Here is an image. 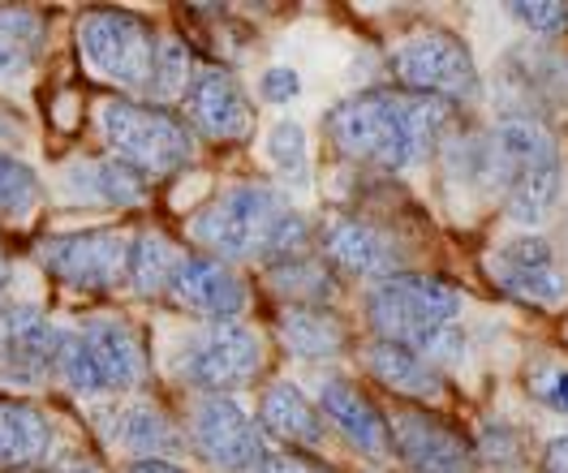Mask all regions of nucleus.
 Segmentation results:
<instances>
[{
  "label": "nucleus",
  "mask_w": 568,
  "mask_h": 473,
  "mask_svg": "<svg viewBox=\"0 0 568 473\" xmlns=\"http://www.w3.org/2000/svg\"><path fill=\"white\" fill-rule=\"evenodd\" d=\"M392 78L423 100L439 104H465L478 95V65L465 48V39L448 31H423V35L405 39L392 52Z\"/></svg>",
  "instance_id": "nucleus-7"
},
{
  "label": "nucleus",
  "mask_w": 568,
  "mask_h": 473,
  "mask_svg": "<svg viewBox=\"0 0 568 473\" xmlns=\"http://www.w3.org/2000/svg\"><path fill=\"white\" fill-rule=\"evenodd\" d=\"M43 271H52L65 289L108 292L125 280L130 241L112 228H87V233H57L36 246Z\"/></svg>",
  "instance_id": "nucleus-10"
},
{
  "label": "nucleus",
  "mask_w": 568,
  "mask_h": 473,
  "mask_svg": "<svg viewBox=\"0 0 568 473\" xmlns=\"http://www.w3.org/2000/svg\"><path fill=\"white\" fill-rule=\"evenodd\" d=\"M254 473H327V470H320V465H311V461H297V456H263V465Z\"/></svg>",
  "instance_id": "nucleus-33"
},
{
  "label": "nucleus",
  "mask_w": 568,
  "mask_h": 473,
  "mask_svg": "<svg viewBox=\"0 0 568 473\" xmlns=\"http://www.w3.org/2000/svg\"><path fill=\"white\" fill-rule=\"evenodd\" d=\"M457 315H462V289H453L439 276H418V271L384 276L366 297V319L375 336L388 345H405V349L435 345Z\"/></svg>",
  "instance_id": "nucleus-4"
},
{
  "label": "nucleus",
  "mask_w": 568,
  "mask_h": 473,
  "mask_svg": "<svg viewBox=\"0 0 568 473\" xmlns=\"http://www.w3.org/2000/svg\"><path fill=\"white\" fill-rule=\"evenodd\" d=\"M534 392L551 404V409L568 413V370H560V366H556V370L538 374V379H534Z\"/></svg>",
  "instance_id": "nucleus-32"
},
{
  "label": "nucleus",
  "mask_w": 568,
  "mask_h": 473,
  "mask_svg": "<svg viewBox=\"0 0 568 473\" xmlns=\"http://www.w3.org/2000/svg\"><path fill=\"white\" fill-rule=\"evenodd\" d=\"M52 422L27 401H0V470H39L52 456Z\"/></svg>",
  "instance_id": "nucleus-18"
},
{
  "label": "nucleus",
  "mask_w": 568,
  "mask_h": 473,
  "mask_svg": "<svg viewBox=\"0 0 568 473\" xmlns=\"http://www.w3.org/2000/svg\"><path fill=\"white\" fill-rule=\"evenodd\" d=\"M57 374L78 397H116L139 388L146 362H142L139 336L121 319H87L82 328L65 331V349Z\"/></svg>",
  "instance_id": "nucleus-5"
},
{
  "label": "nucleus",
  "mask_w": 568,
  "mask_h": 473,
  "mask_svg": "<svg viewBox=\"0 0 568 473\" xmlns=\"http://www.w3.org/2000/svg\"><path fill=\"white\" fill-rule=\"evenodd\" d=\"M169 297L194 315H207L212 323H229L250 301L246 280L229 263H215V258H181L169 280Z\"/></svg>",
  "instance_id": "nucleus-16"
},
{
  "label": "nucleus",
  "mask_w": 568,
  "mask_h": 473,
  "mask_svg": "<svg viewBox=\"0 0 568 473\" xmlns=\"http://www.w3.org/2000/svg\"><path fill=\"white\" fill-rule=\"evenodd\" d=\"M487 271L513 301H526V306L551 310L568 297V280L556 267V250L538 233H521V237L504 241L487 263Z\"/></svg>",
  "instance_id": "nucleus-14"
},
{
  "label": "nucleus",
  "mask_w": 568,
  "mask_h": 473,
  "mask_svg": "<svg viewBox=\"0 0 568 473\" xmlns=\"http://www.w3.org/2000/svg\"><path fill=\"white\" fill-rule=\"evenodd\" d=\"M185 125L215 143H237L254 130V104L246 86L224 70H203L185 91Z\"/></svg>",
  "instance_id": "nucleus-15"
},
{
  "label": "nucleus",
  "mask_w": 568,
  "mask_h": 473,
  "mask_svg": "<svg viewBox=\"0 0 568 473\" xmlns=\"http://www.w3.org/2000/svg\"><path fill=\"white\" fill-rule=\"evenodd\" d=\"M366 366L371 374L400 397H414V401H435L444 392V379L439 370L426 362L418 349H405V345H388V340H375L366 349Z\"/></svg>",
  "instance_id": "nucleus-21"
},
{
  "label": "nucleus",
  "mask_w": 568,
  "mask_h": 473,
  "mask_svg": "<svg viewBox=\"0 0 568 473\" xmlns=\"http://www.w3.org/2000/svg\"><path fill=\"white\" fill-rule=\"evenodd\" d=\"M194 237L224 258H302L311 250V224L272 185H233L190 219Z\"/></svg>",
  "instance_id": "nucleus-2"
},
{
  "label": "nucleus",
  "mask_w": 568,
  "mask_h": 473,
  "mask_svg": "<svg viewBox=\"0 0 568 473\" xmlns=\"http://www.w3.org/2000/svg\"><path fill=\"white\" fill-rule=\"evenodd\" d=\"M508 13L538 35H565L568 31V4H556V0H517V4H508Z\"/></svg>",
  "instance_id": "nucleus-30"
},
{
  "label": "nucleus",
  "mask_w": 568,
  "mask_h": 473,
  "mask_svg": "<svg viewBox=\"0 0 568 473\" xmlns=\"http://www.w3.org/2000/svg\"><path fill=\"white\" fill-rule=\"evenodd\" d=\"M267 160L276 168V177L284 182V189H306L311 185V143L306 130L297 121H276L267 134Z\"/></svg>",
  "instance_id": "nucleus-27"
},
{
  "label": "nucleus",
  "mask_w": 568,
  "mask_h": 473,
  "mask_svg": "<svg viewBox=\"0 0 568 473\" xmlns=\"http://www.w3.org/2000/svg\"><path fill=\"white\" fill-rule=\"evenodd\" d=\"M392 448L405 461L409 473H474L478 470V452L474 443L444 418L426 413V409H396L388 418Z\"/></svg>",
  "instance_id": "nucleus-13"
},
{
  "label": "nucleus",
  "mask_w": 568,
  "mask_h": 473,
  "mask_svg": "<svg viewBox=\"0 0 568 473\" xmlns=\"http://www.w3.org/2000/svg\"><path fill=\"white\" fill-rule=\"evenodd\" d=\"M39 207V177L31 164L0 155V219H27Z\"/></svg>",
  "instance_id": "nucleus-28"
},
{
  "label": "nucleus",
  "mask_w": 568,
  "mask_h": 473,
  "mask_svg": "<svg viewBox=\"0 0 568 473\" xmlns=\"http://www.w3.org/2000/svg\"><path fill=\"white\" fill-rule=\"evenodd\" d=\"M65 349V331L43 319L36 306H4L0 310V383L39 388Z\"/></svg>",
  "instance_id": "nucleus-11"
},
{
  "label": "nucleus",
  "mask_w": 568,
  "mask_h": 473,
  "mask_svg": "<svg viewBox=\"0 0 568 473\" xmlns=\"http://www.w3.org/2000/svg\"><path fill=\"white\" fill-rule=\"evenodd\" d=\"M57 189L70 203H95V207H134L142 198V177L134 168H125L121 160H87V164H70Z\"/></svg>",
  "instance_id": "nucleus-19"
},
{
  "label": "nucleus",
  "mask_w": 568,
  "mask_h": 473,
  "mask_svg": "<svg viewBox=\"0 0 568 473\" xmlns=\"http://www.w3.org/2000/svg\"><path fill=\"white\" fill-rule=\"evenodd\" d=\"M323 413L345 431V439L354 443L357 452L366 456H379L392 448V426L388 418L375 409V401H366V392L354 388L349 379H327L320 388Z\"/></svg>",
  "instance_id": "nucleus-17"
},
{
  "label": "nucleus",
  "mask_w": 568,
  "mask_h": 473,
  "mask_svg": "<svg viewBox=\"0 0 568 473\" xmlns=\"http://www.w3.org/2000/svg\"><path fill=\"white\" fill-rule=\"evenodd\" d=\"M258 95H263L267 104H284V100H297V95H302V78H297V70L272 65V70L258 78Z\"/></svg>",
  "instance_id": "nucleus-31"
},
{
  "label": "nucleus",
  "mask_w": 568,
  "mask_h": 473,
  "mask_svg": "<svg viewBox=\"0 0 568 473\" xmlns=\"http://www.w3.org/2000/svg\"><path fill=\"white\" fill-rule=\"evenodd\" d=\"M281 340L302 353V358H332L341 345H345V328L332 310L323 306H284L281 315Z\"/></svg>",
  "instance_id": "nucleus-25"
},
{
  "label": "nucleus",
  "mask_w": 568,
  "mask_h": 473,
  "mask_svg": "<svg viewBox=\"0 0 568 473\" xmlns=\"http://www.w3.org/2000/svg\"><path fill=\"white\" fill-rule=\"evenodd\" d=\"M78 48H82V61L95 78L116 82V86H146L160 43L151 35V27L134 13L95 9L78 27Z\"/></svg>",
  "instance_id": "nucleus-8"
},
{
  "label": "nucleus",
  "mask_w": 568,
  "mask_h": 473,
  "mask_svg": "<svg viewBox=\"0 0 568 473\" xmlns=\"http://www.w3.org/2000/svg\"><path fill=\"white\" fill-rule=\"evenodd\" d=\"M258 426L284 448H320L323 443V418L320 409L306 401L293 383H272L258 401Z\"/></svg>",
  "instance_id": "nucleus-20"
},
{
  "label": "nucleus",
  "mask_w": 568,
  "mask_h": 473,
  "mask_svg": "<svg viewBox=\"0 0 568 473\" xmlns=\"http://www.w3.org/2000/svg\"><path fill=\"white\" fill-rule=\"evenodd\" d=\"M70 473H87V470H70Z\"/></svg>",
  "instance_id": "nucleus-37"
},
{
  "label": "nucleus",
  "mask_w": 568,
  "mask_h": 473,
  "mask_svg": "<svg viewBox=\"0 0 568 473\" xmlns=\"http://www.w3.org/2000/svg\"><path fill=\"white\" fill-rule=\"evenodd\" d=\"M323 250L349 276H379V271H388L392 258H396L388 237L379 228H371V224H357V219H336L323 233Z\"/></svg>",
  "instance_id": "nucleus-22"
},
{
  "label": "nucleus",
  "mask_w": 568,
  "mask_h": 473,
  "mask_svg": "<svg viewBox=\"0 0 568 473\" xmlns=\"http://www.w3.org/2000/svg\"><path fill=\"white\" fill-rule=\"evenodd\" d=\"M100 125L112 146V155L134 168L139 177H164L178 173L181 164H190L194 155V134L190 125L173 116L160 104H130V100H112L100 109Z\"/></svg>",
  "instance_id": "nucleus-6"
},
{
  "label": "nucleus",
  "mask_w": 568,
  "mask_h": 473,
  "mask_svg": "<svg viewBox=\"0 0 568 473\" xmlns=\"http://www.w3.org/2000/svg\"><path fill=\"white\" fill-rule=\"evenodd\" d=\"M190 443L199 448V456L207 465L224 473H254L267 456L258 426L242 413V404H233L229 397H203L194 404Z\"/></svg>",
  "instance_id": "nucleus-12"
},
{
  "label": "nucleus",
  "mask_w": 568,
  "mask_h": 473,
  "mask_svg": "<svg viewBox=\"0 0 568 473\" xmlns=\"http://www.w3.org/2000/svg\"><path fill=\"white\" fill-rule=\"evenodd\" d=\"M263 370V345L246 323H207L194 331L178 353V374L185 383L203 388L207 397L246 388Z\"/></svg>",
  "instance_id": "nucleus-9"
},
{
  "label": "nucleus",
  "mask_w": 568,
  "mask_h": 473,
  "mask_svg": "<svg viewBox=\"0 0 568 473\" xmlns=\"http://www.w3.org/2000/svg\"><path fill=\"white\" fill-rule=\"evenodd\" d=\"M181 255L160 237V233H142L130 241V263H125V276H130V285L146 297H160V292H169V280H173V271H178Z\"/></svg>",
  "instance_id": "nucleus-26"
},
{
  "label": "nucleus",
  "mask_w": 568,
  "mask_h": 473,
  "mask_svg": "<svg viewBox=\"0 0 568 473\" xmlns=\"http://www.w3.org/2000/svg\"><path fill=\"white\" fill-rule=\"evenodd\" d=\"M48 22L31 9H0V82H22L39 65Z\"/></svg>",
  "instance_id": "nucleus-24"
},
{
  "label": "nucleus",
  "mask_w": 568,
  "mask_h": 473,
  "mask_svg": "<svg viewBox=\"0 0 568 473\" xmlns=\"http://www.w3.org/2000/svg\"><path fill=\"white\" fill-rule=\"evenodd\" d=\"M483 168L496 177L517 224H542L560 194V146L556 138L526 116H508L491 130L483 146Z\"/></svg>",
  "instance_id": "nucleus-3"
},
{
  "label": "nucleus",
  "mask_w": 568,
  "mask_h": 473,
  "mask_svg": "<svg viewBox=\"0 0 568 473\" xmlns=\"http://www.w3.org/2000/svg\"><path fill=\"white\" fill-rule=\"evenodd\" d=\"M448 121L453 104L400 91H362L327 112V138L345 160L409 168L435 151V143L448 134Z\"/></svg>",
  "instance_id": "nucleus-1"
},
{
  "label": "nucleus",
  "mask_w": 568,
  "mask_h": 473,
  "mask_svg": "<svg viewBox=\"0 0 568 473\" xmlns=\"http://www.w3.org/2000/svg\"><path fill=\"white\" fill-rule=\"evenodd\" d=\"M4 289H9V263L0 255V297H4Z\"/></svg>",
  "instance_id": "nucleus-36"
},
{
  "label": "nucleus",
  "mask_w": 568,
  "mask_h": 473,
  "mask_svg": "<svg viewBox=\"0 0 568 473\" xmlns=\"http://www.w3.org/2000/svg\"><path fill=\"white\" fill-rule=\"evenodd\" d=\"M130 473H181L173 461H160V456H151V461H139V465H130Z\"/></svg>",
  "instance_id": "nucleus-35"
},
{
  "label": "nucleus",
  "mask_w": 568,
  "mask_h": 473,
  "mask_svg": "<svg viewBox=\"0 0 568 473\" xmlns=\"http://www.w3.org/2000/svg\"><path fill=\"white\" fill-rule=\"evenodd\" d=\"M542 473H568V435L547 443V452H542Z\"/></svg>",
  "instance_id": "nucleus-34"
},
{
  "label": "nucleus",
  "mask_w": 568,
  "mask_h": 473,
  "mask_svg": "<svg viewBox=\"0 0 568 473\" xmlns=\"http://www.w3.org/2000/svg\"><path fill=\"white\" fill-rule=\"evenodd\" d=\"M146 91L160 95V100L190 91V48L181 39H164L155 48V65H151V78H146Z\"/></svg>",
  "instance_id": "nucleus-29"
},
{
  "label": "nucleus",
  "mask_w": 568,
  "mask_h": 473,
  "mask_svg": "<svg viewBox=\"0 0 568 473\" xmlns=\"http://www.w3.org/2000/svg\"><path fill=\"white\" fill-rule=\"evenodd\" d=\"M108 439H116L121 448L139 452L142 461H151V456L164 461L169 452L181 448L178 426H173L155 404H116V409L108 413Z\"/></svg>",
  "instance_id": "nucleus-23"
}]
</instances>
